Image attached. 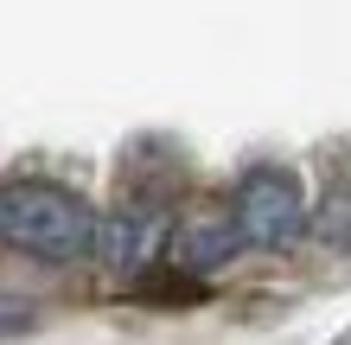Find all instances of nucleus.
<instances>
[{
    "label": "nucleus",
    "instance_id": "1",
    "mask_svg": "<svg viewBox=\"0 0 351 345\" xmlns=\"http://www.w3.org/2000/svg\"><path fill=\"white\" fill-rule=\"evenodd\" d=\"M0 243L38 262H84L96 250V211L71 186L7 179L0 186Z\"/></svg>",
    "mask_w": 351,
    "mask_h": 345
},
{
    "label": "nucleus",
    "instance_id": "2",
    "mask_svg": "<svg viewBox=\"0 0 351 345\" xmlns=\"http://www.w3.org/2000/svg\"><path fill=\"white\" fill-rule=\"evenodd\" d=\"M237 230L256 250H287L306 230V192L287 167H250L237 179Z\"/></svg>",
    "mask_w": 351,
    "mask_h": 345
},
{
    "label": "nucleus",
    "instance_id": "3",
    "mask_svg": "<svg viewBox=\"0 0 351 345\" xmlns=\"http://www.w3.org/2000/svg\"><path fill=\"white\" fill-rule=\"evenodd\" d=\"M160 243H167V211L154 205H121L109 217H96V250L109 275H141L160 262Z\"/></svg>",
    "mask_w": 351,
    "mask_h": 345
},
{
    "label": "nucleus",
    "instance_id": "4",
    "mask_svg": "<svg viewBox=\"0 0 351 345\" xmlns=\"http://www.w3.org/2000/svg\"><path fill=\"white\" fill-rule=\"evenodd\" d=\"M237 250H243L237 211H185L167 230V256H173L179 275H217L237 262Z\"/></svg>",
    "mask_w": 351,
    "mask_h": 345
},
{
    "label": "nucleus",
    "instance_id": "5",
    "mask_svg": "<svg viewBox=\"0 0 351 345\" xmlns=\"http://www.w3.org/2000/svg\"><path fill=\"white\" fill-rule=\"evenodd\" d=\"M19 333H32V300L0 294V339H19Z\"/></svg>",
    "mask_w": 351,
    "mask_h": 345
},
{
    "label": "nucleus",
    "instance_id": "6",
    "mask_svg": "<svg viewBox=\"0 0 351 345\" xmlns=\"http://www.w3.org/2000/svg\"><path fill=\"white\" fill-rule=\"evenodd\" d=\"M326 237H345V243H351V192L326 205Z\"/></svg>",
    "mask_w": 351,
    "mask_h": 345
}]
</instances>
